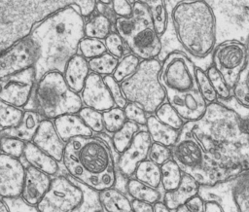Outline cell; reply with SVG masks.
<instances>
[{
  "mask_svg": "<svg viewBox=\"0 0 249 212\" xmlns=\"http://www.w3.org/2000/svg\"><path fill=\"white\" fill-rule=\"evenodd\" d=\"M190 124L216 186L249 171V132L235 111L218 101L208 104L203 117Z\"/></svg>",
  "mask_w": 249,
  "mask_h": 212,
  "instance_id": "1",
  "label": "cell"
},
{
  "mask_svg": "<svg viewBox=\"0 0 249 212\" xmlns=\"http://www.w3.org/2000/svg\"><path fill=\"white\" fill-rule=\"evenodd\" d=\"M85 20L73 4L56 11L37 24L30 38L38 48L34 64L36 82L49 72H64L85 38Z\"/></svg>",
  "mask_w": 249,
  "mask_h": 212,
  "instance_id": "2",
  "label": "cell"
},
{
  "mask_svg": "<svg viewBox=\"0 0 249 212\" xmlns=\"http://www.w3.org/2000/svg\"><path fill=\"white\" fill-rule=\"evenodd\" d=\"M62 162L74 179L97 193L116 185L117 174L111 150L98 137H77L68 141Z\"/></svg>",
  "mask_w": 249,
  "mask_h": 212,
  "instance_id": "3",
  "label": "cell"
},
{
  "mask_svg": "<svg viewBox=\"0 0 249 212\" xmlns=\"http://www.w3.org/2000/svg\"><path fill=\"white\" fill-rule=\"evenodd\" d=\"M178 42L192 56L204 58L212 53L217 40V21L206 1H178L171 11Z\"/></svg>",
  "mask_w": 249,
  "mask_h": 212,
  "instance_id": "4",
  "label": "cell"
},
{
  "mask_svg": "<svg viewBox=\"0 0 249 212\" xmlns=\"http://www.w3.org/2000/svg\"><path fill=\"white\" fill-rule=\"evenodd\" d=\"M72 4L66 0H0V53L28 38L46 18Z\"/></svg>",
  "mask_w": 249,
  "mask_h": 212,
  "instance_id": "5",
  "label": "cell"
},
{
  "mask_svg": "<svg viewBox=\"0 0 249 212\" xmlns=\"http://www.w3.org/2000/svg\"><path fill=\"white\" fill-rule=\"evenodd\" d=\"M35 111L45 120H55L67 114H78L83 108L81 96L66 85L63 74L49 72L34 88Z\"/></svg>",
  "mask_w": 249,
  "mask_h": 212,
  "instance_id": "6",
  "label": "cell"
},
{
  "mask_svg": "<svg viewBox=\"0 0 249 212\" xmlns=\"http://www.w3.org/2000/svg\"><path fill=\"white\" fill-rule=\"evenodd\" d=\"M160 68L157 58L142 60L136 72L121 83L127 102L140 105L149 115L166 101V91L160 81Z\"/></svg>",
  "mask_w": 249,
  "mask_h": 212,
  "instance_id": "7",
  "label": "cell"
},
{
  "mask_svg": "<svg viewBox=\"0 0 249 212\" xmlns=\"http://www.w3.org/2000/svg\"><path fill=\"white\" fill-rule=\"evenodd\" d=\"M171 151L172 159L177 162L184 173L195 178L200 187H215L212 175L206 164L205 153L193 136L190 122L184 124L179 139L171 148Z\"/></svg>",
  "mask_w": 249,
  "mask_h": 212,
  "instance_id": "8",
  "label": "cell"
},
{
  "mask_svg": "<svg viewBox=\"0 0 249 212\" xmlns=\"http://www.w3.org/2000/svg\"><path fill=\"white\" fill-rule=\"evenodd\" d=\"M196 66L190 57L179 51L166 55L161 63L160 81L166 92H184L196 87Z\"/></svg>",
  "mask_w": 249,
  "mask_h": 212,
  "instance_id": "9",
  "label": "cell"
},
{
  "mask_svg": "<svg viewBox=\"0 0 249 212\" xmlns=\"http://www.w3.org/2000/svg\"><path fill=\"white\" fill-rule=\"evenodd\" d=\"M212 65L223 75L228 85L233 88L249 56L246 43L226 40L215 46L212 53Z\"/></svg>",
  "mask_w": 249,
  "mask_h": 212,
  "instance_id": "10",
  "label": "cell"
},
{
  "mask_svg": "<svg viewBox=\"0 0 249 212\" xmlns=\"http://www.w3.org/2000/svg\"><path fill=\"white\" fill-rule=\"evenodd\" d=\"M83 201V191L68 178L57 176L52 180L50 189L36 209L38 212H73Z\"/></svg>",
  "mask_w": 249,
  "mask_h": 212,
  "instance_id": "11",
  "label": "cell"
},
{
  "mask_svg": "<svg viewBox=\"0 0 249 212\" xmlns=\"http://www.w3.org/2000/svg\"><path fill=\"white\" fill-rule=\"evenodd\" d=\"M34 67L0 79V99L14 107H25L36 86Z\"/></svg>",
  "mask_w": 249,
  "mask_h": 212,
  "instance_id": "12",
  "label": "cell"
},
{
  "mask_svg": "<svg viewBox=\"0 0 249 212\" xmlns=\"http://www.w3.org/2000/svg\"><path fill=\"white\" fill-rule=\"evenodd\" d=\"M38 58V48L28 37L9 51L0 53V79L33 67Z\"/></svg>",
  "mask_w": 249,
  "mask_h": 212,
  "instance_id": "13",
  "label": "cell"
},
{
  "mask_svg": "<svg viewBox=\"0 0 249 212\" xmlns=\"http://www.w3.org/2000/svg\"><path fill=\"white\" fill-rule=\"evenodd\" d=\"M25 176V167L18 159L0 155V197L20 196Z\"/></svg>",
  "mask_w": 249,
  "mask_h": 212,
  "instance_id": "14",
  "label": "cell"
},
{
  "mask_svg": "<svg viewBox=\"0 0 249 212\" xmlns=\"http://www.w3.org/2000/svg\"><path fill=\"white\" fill-rule=\"evenodd\" d=\"M166 101L177 111L185 123L200 120L208 105L197 88L184 92H166Z\"/></svg>",
  "mask_w": 249,
  "mask_h": 212,
  "instance_id": "15",
  "label": "cell"
},
{
  "mask_svg": "<svg viewBox=\"0 0 249 212\" xmlns=\"http://www.w3.org/2000/svg\"><path fill=\"white\" fill-rule=\"evenodd\" d=\"M152 139L147 130H140L133 138L131 144L120 154L118 166L123 175L130 178L134 175L138 165L148 159Z\"/></svg>",
  "mask_w": 249,
  "mask_h": 212,
  "instance_id": "16",
  "label": "cell"
},
{
  "mask_svg": "<svg viewBox=\"0 0 249 212\" xmlns=\"http://www.w3.org/2000/svg\"><path fill=\"white\" fill-rule=\"evenodd\" d=\"M82 101L86 107L105 112L115 107L114 100L104 83L103 77L90 73L82 90Z\"/></svg>",
  "mask_w": 249,
  "mask_h": 212,
  "instance_id": "17",
  "label": "cell"
},
{
  "mask_svg": "<svg viewBox=\"0 0 249 212\" xmlns=\"http://www.w3.org/2000/svg\"><path fill=\"white\" fill-rule=\"evenodd\" d=\"M132 15L128 18H117L115 20L116 32L126 44L139 30L153 26L149 7L144 1H133Z\"/></svg>",
  "mask_w": 249,
  "mask_h": 212,
  "instance_id": "18",
  "label": "cell"
},
{
  "mask_svg": "<svg viewBox=\"0 0 249 212\" xmlns=\"http://www.w3.org/2000/svg\"><path fill=\"white\" fill-rule=\"evenodd\" d=\"M125 45L131 53L135 54L141 61L157 58L162 49L160 37L156 33L153 26L145 27L136 32Z\"/></svg>",
  "mask_w": 249,
  "mask_h": 212,
  "instance_id": "19",
  "label": "cell"
},
{
  "mask_svg": "<svg viewBox=\"0 0 249 212\" xmlns=\"http://www.w3.org/2000/svg\"><path fill=\"white\" fill-rule=\"evenodd\" d=\"M52 180L50 175L28 165L25 167L20 197L28 205L36 207L50 189Z\"/></svg>",
  "mask_w": 249,
  "mask_h": 212,
  "instance_id": "20",
  "label": "cell"
},
{
  "mask_svg": "<svg viewBox=\"0 0 249 212\" xmlns=\"http://www.w3.org/2000/svg\"><path fill=\"white\" fill-rule=\"evenodd\" d=\"M32 143L58 162L62 161L66 143L59 137L53 122L43 119Z\"/></svg>",
  "mask_w": 249,
  "mask_h": 212,
  "instance_id": "21",
  "label": "cell"
},
{
  "mask_svg": "<svg viewBox=\"0 0 249 212\" xmlns=\"http://www.w3.org/2000/svg\"><path fill=\"white\" fill-rule=\"evenodd\" d=\"M200 185L191 175L184 173L180 185L173 191L163 194L162 201L173 212L191 198L198 195Z\"/></svg>",
  "mask_w": 249,
  "mask_h": 212,
  "instance_id": "22",
  "label": "cell"
},
{
  "mask_svg": "<svg viewBox=\"0 0 249 212\" xmlns=\"http://www.w3.org/2000/svg\"><path fill=\"white\" fill-rule=\"evenodd\" d=\"M89 71V60L80 53H77L66 64L63 78L69 88L79 94V92H82L86 81L90 74Z\"/></svg>",
  "mask_w": 249,
  "mask_h": 212,
  "instance_id": "23",
  "label": "cell"
},
{
  "mask_svg": "<svg viewBox=\"0 0 249 212\" xmlns=\"http://www.w3.org/2000/svg\"><path fill=\"white\" fill-rule=\"evenodd\" d=\"M54 127L64 143L73 138L93 136V132L84 124L78 114H67L53 121Z\"/></svg>",
  "mask_w": 249,
  "mask_h": 212,
  "instance_id": "24",
  "label": "cell"
},
{
  "mask_svg": "<svg viewBox=\"0 0 249 212\" xmlns=\"http://www.w3.org/2000/svg\"><path fill=\"white\" fill-rule=\"evenodd\" d=\"M40 115L33 109H27L23 112V117L16 127L3 129L0 132L1 136H12L18 138L25 143L32 142L41 123Z\"/></svg>",
  "mask_w": 249,
  "mask_h": 212,
  "instance_id": "25",
  "label": "cell"
},
{
  "mask_svg": "<svg viewBox=\"0 0 249 212\" xmlns=\"http://www.w3.org/2000/svg\"><path fill=\"white\" fill-rule=\"evenodd\" d=\"M23 157L28 164L50 176H53L59 169L58 161L40 150L32 142L26 143Z\"/></svg>",
  "mask_w": 249,
  "mask_h": 212,
  "instance_id": "26",
  "label": "cell"
},
{
  "mask_svg": "<svg viewBox=\"0 0 249 212\" xmlns=\"http://www.w3.org/2000/svg\"><path fill=\"white\" fill-rule=\"evenodd\" d=\"M146 130L153 143H159L169 148H172L176 144L181 132V130L173 129L172 127L160 123L155 115H150L148 117Z\"/></svg>",
  "mask_w": 249,
  "mask_h": 212,
  "instance_id": "27",
  "label": "cell"
},
{
  "mask_svg": "<svg viewBox=\"0 0 249 212\" xmlns=\"http://www.w3.org/2000/svg\"><path fill=\"white\" fill-rule=\"evenodd\" d=\"M98 200L105 212H133L131 200L116 188L99 192Z\"/></svg>",
  "mask_w": 249,
  "mask_h": 212,
  "instance_id": "28",
  "label": "cell"
},
{
  "mask_svg": "<svg viewBox=\"0 0 249 212\" xmlns=\"http://www.w3.org/2000/svg\"><path fill=\"white\" fill-rule=\"evenodd\" d=\"M126 191L134 200L155 204L161 200V194L158 189L152 188L135 178H129L126 183Z\"/></svg>",
  "mask_w": 249,
  "mask_h": 212,
  "instance_id": "29",
  "label": "cell"
},
{
  "mask_svg": "<svg viewBox=\"0 0 249 212\" xmlns=\"http://www.w3.org/2000/svg\"><path fill=\"white\" fill-rule=\"evenodd\" d=\"M112 22L105 16L97 14L91 16L86 22L84 27L85 37L97 39V40H105L109 34L112 32Z\"/></svg>",
  "mask_w": 249,
  "mask_h": 212,
  "instance_id": "30",
  "label": "cell"
},
{
  "mask_svg": "<svg viewBox=\"0 0 249 212\" xmlns=\"http://www.w3.org/2000/svg\"><path fill=\"white\" fill-rule=\"evenodd\" d=\"M144 2L149 7L153 28L160 37L162 36L165 33L168 24V12L166 8V2L162 0H145Z\"/></svg>",
  "mask_w": 249,
  "mask_h": 212,
  "instance_id": "31",
  "label": "cell"
},
{
  "mask_svg": "<svg viewBox=\"0 0 249 212\" xmlns=\"http://www.w3.org/2000/svg\"><path fill=\"white\" fill-rule=\"evenodd\" d=\"M184 172L173 159L160 166V186L164 193L175 190L181 183Z\"/></svg>",
  "mask_w": 249,
  "mask_h": 212,
  "instance_id": "32",
  "label": "cell"
},
{
  "mask_svg": "<svg viewBox=\"0 0 249 212\" xmlns=\"http://www.w3.org/2000/svg\"><path fill=\"white\" fill-rule=\"evenodd\" d=\"M232 188V198L237 212H249V171L238 178Z\"/></svg>",
  "mask_w": 249,
  "mask_h": 212,
  "instance_id": "33",
  "label": "cell"
},
{
  "mask_svg": "<svg viewBox=\"0 0 249 212\" xmlns=\"http://www.w3.org/2000/svg\"><path fill=\"white\" fill-rule=\"evenodd\" d=\"M211 85L218 96V101L227 103L233 99L232 88L228 85L223 75L212 64L205 70Z\"/></svg>",
  "mask_w": 249,
  "mask_h": 212,
  "instance_id": "34",
  "label": "cell"
},
{
  "mask_svg": "<svg viewBox=\"0 0 249 212\" xmlns=\"http://www.w3.org/2000/svg\"><path fill=\"white\" fill-rule=\"evenodd\" d=\"M134 178L152 188L158 189L160 186V166L146 159L136 168Z\"/></svg>",
  "mask_w": 249,
  "mask_h": 212,
  "instance_id": "35",
  "label": "cell"
},
{
  "mask_svg": "<svg viewBox=\"0 0 249 212\" xmlns=\"http://www.w3.org/2000/svg\"><path fill=\"white\" fill-rule=\"evenodd\" d=\"M139 131L140 127L137 124L127 121L124 125L112 136V143L115 151L122 154L131 144L133 138Z\"/></svg>",
  "mask_w": 249,
  "mask_h": 212,
  "instance_id": "36",
  "label": "cell"
},
{
  "mask_svg": "<svg viewBox=\"0 0 249 212\" xmlns=\"http://www.w3.org/2000/svg\"><path fill=\"white\" fill-rule=\"evenodd\" d=\"M120 59L113 56L112 54L105 53L104 54L89 59V67L91 73L97 74L99 76H110L113 75Z\"/></svg>",
  "mask_w": 249,
  "mask_h": 212,
  "instance_id": "37",
  "label": "cell"
},
{
  "mask_svg": "<svg viewBox=\"0 0 249 212\" xmlns=\"http://www.w3.org/2000/svg\"><path fill=\"white\" fill-rule=\"evenodd\" d=\"M141 60L133 53H127L122 57L113 73V78L118 82L122 83L131 75H133L140 65Z\"/></svg>",
  "mask_w": 249,
  "mask_h": 212,
  "instance_id": "38",
  "label": "cell"
},
{
  "mask_svg": "<svg viewBox=\"0 0 249 212\" xmlns=\"http://www.w3.org/2000/svg\"><path fill=\"white\" fill-rule=\"evenodd\" d=\"M155 117L162 124L172 127L176 130H181L186 124L185 121L179 116L177 111L167 102L162 103L155 112Z\"/></svg>",
  "mask_w": 249,
  "mask_h": 212,
  "instance_id": "39",
  "label": "cell"
},
{
  "mask_svg": "<svg viewBox=\"0 0 249 212\" xmlns=\"http://www.w3.org/2000/svg\"><path fill=\"white\" fill-rule=\"evenodd\" d=\"M23 112L21 109L14 107L0 99V127L3 129L16 127L20 123Z\"/></svg>",
  "mask_w": 249,
  "mask_h": 212,
  "instance_id": "40",
  "label": "cell"
},
{
  "mask_svg": "<svg viewBox=\"0 0 249 212\" xmlns=\"http://www.w3.org/2000/svg\"><path fill=\"white\" fill-rule=\"evenodd\" d=\"M232 93L233 98L239 105L249 109V56L244 70L232 88Z\"/></svg>",
  "mask_w": 249,
  "mask_h": 212,
  "instance_id": "41",
  "label": "cell"
},
{
  "mask_svg": "<svg viewBox=\"0 0 249 212\" xmlns=\"http://www.w3.org/2000/svg\"><path fill=\"white\" fill-rule=\"evenodd\" d=\"M104 129L109 133H115L120 130L127 122L124 109L117 106L102 113Z\"/></svg>",
  "mask_w": 249,
  "mask_h": 212,
  "instance_id": "42",
  "label": "cell"
},
{
  "mask_svg": "<svg viewBox=\"0 0 249 212\" xmlns=\"http://www.w3.org/2000/svg\"><path fill=\"white\" fill-rule=\"evenodd\" d=\"M196 87L204 100L207 104H212L218 102V96L211 85V82L205 72L200 67L196 68Z\"/></svg>",
  "mask_w": 249,
  "mask_h": 212,
  "instance_id": "43",
  "label": "cell"
},
{
  "mask_svg": "<svg viewBox=\"0 0 249 212\" xmlns=\"http://www.w3.org/2000/svg\"><path fill=\"white\" fill-rule=\"evenodd\" d=\"M80 54L84 56L87 60L98 57L105 53H107L104 42L97 39H91L85 37L79 46Z\"/></svg>",
  "mask_w": 249,
  "mask_h": 212,
  "instance_id": "44",
  "label": "cell"
},
{
  "mask_svg": "<svg viewBox=\"0 0 249 212\" xmlns=\"http://www.w3.org/2000/svg\"><path fill=\"white\" fill-rule=\"evenodd\" d=\"M78 116L82 119L84 124L92 132L100 133L105 130L103 124V116L101 112L89 107H83L79 111Z\"/></svg>",
  "mask_w": 249,
  "mask_h": 212,
  "instance_id": "45",
  "label": "cell"
},
{
  "mask_svg": "<svg viewBox=\"0 0 249 212\" xmlns=\"http://www.w3.org/2000/svg\"><path fill=\"white\" fill-rule=\"evenodd\" d=\"M25 146L26 143L18 138L0 135V150L4 155L19 159L20 157H23Z\"/></svg>",
  "mask_w": 249,
  "mask_h": 212,
  "instance_id": "46",
  "label": "cell"
},
{
  "mask_svg": "<svg viewBox=\"0 0 249 212\" xmlns=\"http://www.w3.org/2000/svg\"><path fill=\"white\" fill-rule=\"evenodd\" d=\"M148 159L159 166H161L168 160L172 159L171 148L159 143H152L148 154Z\"/></svg>",
  "mask_w": 249,
  "mask_h": 212,
  "instance_id": "47",
  "label": "cell"
},
{
  "mask_svg": "<svg viewBox=\"0 0 249 212\" xmlns=\"http://www.w3.org/2000/svg\"><path fill=\"white\" fill-rule=\"evenodd\" d=\"M103 80H104V83L107 86V88L109 89V92H110V94H111V96L114 100L115 106L124 109L128 102H127V100L125 99V97L124 95L121 84L118 83L113 78L112 75L103 77Z\"/></svg>",
  "mask_w": 249,
  "mask_h": 212,
  "instance_id": "48",
  "label": "cell"
},
{
  "mask_svg": "<svg viewBox=\"0 0 249 212\" xmlns=\"http://www.w3.org/2000/svg\"><path fill=\"white\" fill-rule=\"evenodd\" d=\"M126 120L128 122H132L137 124L138 125H145L147 124L148 117L150 116L140 105L132 102H128L126 106L124 108Z\"/></svg>",
  "mask_w": 249,
  "mask_h": 212,
  "instance_id": "49",
  "label": "cell"
},
{
  "mask_svg": "<svg viewBox=\"0 0 249 212\" xmlns=\"http://www.w3.org/2000/svg\"><path fill=\"white\" fill-rule=\"evenodd\" d=\"M104 44L108 53L112 54L113 56L119 59L123 57V54L124 52V46L126 45L117 32H111L109 36L105 39Z\"/></svg>",
  "mask_w": 249,
  "mask_h": 212,
  "instance_id": "50",
  "label": "cell"
},
{
  "mask_svg": "<svg viewBox=\"0 0 249 212\" xmlns=\"http://www.w3.org/2000/svg\"><path fill=\"white\" fill-rule=\"evenodd\" d=\"M204 208L205 200L200 195H196L179 206L174 212H204Z\"/></svg>",
  "mask_w": 249,
  "mask_h": 212,
  "instance_id": "51",
  "label": "cell"
},
{
  "mask_svg": "<svg viewBox=\"0 0 249 212\" xmlns=\"http://www.w3.org/2000/svg\"><path fill=\"white\" fill-rule=\"evenodd\" d=\"M133 1L115 0L112 1V8L117 18H128L132 15Z\"/></svg>",
  "mask_w": 249,
  "mask_h": 212,
  "instance_id": "52",
  "label": "cell"
},
{
  "mask_svg": "<svg viewBox=\"0 0 249 212\" xmlns=\"http://www.w3.org/2000/svg\"><path fill=\"white\" fill-rule=\"evenodd\" d=\"M73 5L78 7V11L83 18H89L93 15L97 6V1L79 0V1H73Z\"/></svg>",
  "mask_w": 249,
  "mask_h": 212,
  "instance_id": "53",
  "label": "cell"
},
{
  "mask_svg": "<svg viewBox=\"0 0 249 212\" xmlns=\"http://www.w3.org/2000/svg\"><path fill=\"white\" fill-rule=\"evenodd\" d=\"M97 12L103 16H105L106 18H108L111 22L115 23V20L117 18L113 8H112V4H105L103 1H97V6H96Z\"/></svg>",
  "mask_w": 249,
  "mask_h": 212,
  "instance_id": "54",
  "label": "cell"
},
{
  "mask_svg": "<svg viewBox=\"0 0 249 212\" xmlns=\"http://www.w3.org/2000/svg\"><path fill=\"white\" fill-rule=\"evenodd\" d=\"M131 205L133 212H154V204L148 202L132 199Z\"/></svg>",
  "mask_w": 249,
  "mask_h": 212,
  "instance_id": "55",
  "label": "cell"
},
{
  "mask_svg": "<svg viewBox=\"0 0 249 212\" xmlns=\"http://www.w3.org/2000/svg\"><path fill=\"white\" fill-rule=\"evenodd\" d=\"M204 212H225V211L217 200L209 199L205 201Z\"/></svg>",
  "mask_w": 249,
  "mask_h": 212,
  "instance_id": "56",
  "label": "cell"
},
{
  "mask_svg": "<svg viewBox=\"0 0 249 212\" xmlns=\"http://www.w3.org/2000/svg\"><path fill=\"white\" fill-rule=\"evenodd\" d=\"M154 212H173L170 210L162 200L158 201L154 204Z\"/></svg>",
  "mask_w": 249,
  "mask_h": 212,
  "instance_id": "57",
  "label": "cell"
},
{
  "mask_svg": "<svg viewBox=\"0 0 249 212\" xmlns=\"http://www.w3.org/2000/svg\"><path fill=\"white\" fill-rule=\"evenodd\" d=\"M0 212H10L9 206L2 198H0Z\"/></svg>",
  "mask_w": 249,
  "mask_h": 212,
  "instance_id": "58",
  "label": "cell"
},
{
  "mask_svg": "<svg viewBox=\"0 0 249 212\" xmlns=\"http://www.w3.org/2000/svg\"><path fill=\"white\" fill-rule=\"evenodd\" d=\"M246 45H247V48H248V52H249V37L247 39V42H246Z\"/></svg>",
  "mask_w": 249,
  "mask_h": 212,
  "instance_id": "59",
  "label": "cell"
},
{
  "mask_svg": "<svg viewBox=\"0 0 249 212\" xmlns=\"http://www.w3.org/2000/svg\"><path fill=\"white\" fill-rule=\"evenodd\" d=\"M1 154H2V153H1V150H0V155H1Z\"/></svg>",
  "mask_w": 249,
  "mask_h": 212,
  "instance_id": "60",
  "label": "cell"
}]
</instances>
